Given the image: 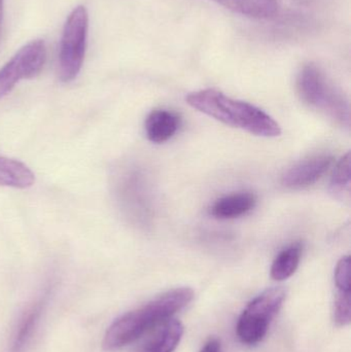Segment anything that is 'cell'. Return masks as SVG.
<instances>
[{
	"label": "cell",
	"mask_w": 351,
	"mask_h": 352,
	"mask_svg": "<svg viewBox=\"0 0 351 352\" xmlns=\"http://www.w3.org/2000/svg\"><path fill=\"white\" fill-rule=\"evenodd\" d=\"M194 298L190 287H177L120 316L107 329L103 339L104 351H115L139 339L150 329L172 318L187 307Z\"/></svg>",
	"instance_id": "1"
},
{
	"label": "cell",
	"mask_w": 351,
	"mask_h": 352,
	"mask_svg": "<svg viewBox=\"0 0 351 352\" xmlns=\"http://www.w3.org/2000/svg\"><path fill=\"white\" fill-rule=\"evenodd\" d=\"M188 104L216 121L238 128L262 138H278L282 134L280 124L259 107L235 100L214 89L190 93Z\"/></svg>",
	"instance_id": "2"
},
{
	"label": "cell",
	"mask_w": 351,
	"mask_h": 352,
	"mask_svg": "<svg viewBox=\"0 0 351 352\" xmlns=\"http://www.w3.org/2000/svg\"><path fill=\"white\" fill-rule=\"evenodd\" d=\"M297 92L301 100L325 113L342 126L350 127V111L343 93L315 64H307L297 76Z\"/></svg>",
	"instance_id": "3"
},
{
	"label": "cell",
	"mask_w": 351,
	"mask_h": 352,
	"mask_svg": "<svg viewBox=\"0 0 351 352\" xmlns=\"http://www.w3.org/2000/svg\"><path fill=\"white\" fill-rule=\"evenodd\" d=\"M286 298V289L271 287L251 300L237 322L236 333L239 340L247 345L261 342L272 320L282 309Z\"/></svg>",
	"instance_id": "4"
},
{
	"label": "cell",
	"mask_w": 351,
	"mask_h": 352,
	"mask_svg": "<svg viewBox=\"0 0 351 352\" xmlns=\"http://www.w3.org/2000/svg\"><path fill=\"white\" fill-rule=\"evenodd\" d=\"M88 28V12L84 6H78L66 20L60 43L59 76L63 82H71L82 69Z\"/></svg>",
	"instance_id": "5"
},
{
	"label": "cell",
	"mask_w": 351,
	"mask_h": 352,
	"mask_svg": "<svg viewBox=\"0 0 351 352\" xmlns=\"http://www.w3.org/2000/svg\"><path fill=\"white\" fill-rule=\"evenodd\" d=\"M47 60V47L41 39L22 47L0 69V99L8 94L20 80L38 76Z\"/></svg>",
	"instance_id": "6"
},
{
	"label": "cell",
	"mask_w": 351,
	"mask_h": 352,
	"mask_svg": "<svg viewBox=\"0 0 351 352\" xmlns=\"http://www.w3.org/2000/svg\"><path fill=\"white\" fill-rule=\"evenodd\" d=\"M333 158L328 155H317L304 159L284 173L282 184L292 190L308 188L321 179L331 166Z\"/></svg>",
	"instance_id": "7"
},
{
	"label": "cell",
	"mask_w": 351,
	"mask_h": 352,
	"mask_svg": "<svg viewBox=\"0 0 351 352\" xmlns=\"http://www.w3.org/2000/svg\"><path fill=\"white\" fill-rule=\"evenodd\" d=\"M181 126V118L167 109L152 111L146 121V138L152 144H164L174 136Z\"/></svg>",
	"instance_id": "8"
},
{
	"label": "cell",
	"mask_w": 351,
	"mask_h": 352,
	"mask_svg": "<svg viewBox=\"0 0 351 352\" xmlns=\"http://www.w3.org/2000/svg\"><path fill=\"white\" fill-rule=\"evenodd\" d=\"M257 199L249 192L227 195L212 205L210 213L218 219H232L247 214L255 207Z\"/></svg>",
	"instance_id": "9"
},
{
	"label": "cell",
	"mask_w": 351,
	"mask_h": 352,
	"mask_svg": "<svg viewBox=\"0 0 351 352\" xmlns=\"http://www.w3.org/2000/svg\"><path fill=\"white\" fill-rule=\"evenodd\" d=\"M45 306V300H41V301L33 304L23 314L18 327H16L14 337H12L10 352H25L26 351L27 346L32 340L33 335L38 326Z\"/></svg>",
	"instance_id": "10"
},
{
	"label": "cell",
	"mask_w": 351,
	"mask_h": 352,
	"mask_svg": "<svg viewBox=\"0 0 351 352\" xmlns=\"http://www.w3.org/2000/svg\"><path fill=\"white\" fill-rule=\"evenodd\" d=\"M183 335V324L175 318H169L161 324L154 337L144 345L142 352H173L179 346Z\"/></svg>",
	"instance_id": "11"
},
{
	"label": "cell",
	"mask_w": 351,
	"mask_h": 352,
	"mask_svg": "<svg viewBox=\"0 0 351 352\" xmlns=\"http://www.w3.org/2000/svg\"><path fill=\"white\" fill-rule=\"evenodd\" d=\"M34 182V173L24 163L0 157V186L27 188L33 186Z\"/></svg>",
	"instance_id": "12"
},
{
	"label": "cell",
	"mask_w": 351,
	"mask_h": 352,
	"mask_svg": "<svg viewBox=\"0 0 351 352\" xmlns=\"http://www.w3.org/2000/svg\"><path fill=\"white\" fill-rule=\"evenodd\" d=\"M220 6L242 16L253 19L274 16L278 10V0H214Z\"/></svg>",
	"instance_id": "13"
},
{
	"label": "cell",
	"mask_w": 351,
	"mask_h": 352,
	"mask_svg": "<svg viewBox=\"0 0 351 352\" xmlns=\"http://www.w3.org/2000/svg\"><path fill=\"white\" fill-rule=\"evenodd\" d=\"M302 256V245L299 243L293 244L290 248L282 250L271 266L272 278L276 281H284L290 278L298 269Z\"/></svg>",
	"instance_id": "14"
},
{
	"label": "cell",
	"mask_w": 351,
	"mask_h": 352,
	"mask_svg": "<svg viewBox=\"0 0 351 352\" xmlns=\"http://www.w3.org/2000/svg\"><path fill=\"white\" fill-rule=\"evenodd\" d=\"M350 153L340 159L330 180L329 190L335 198L342 199L350 192Z\"/></svg>",
	"instance_id": "15"
},
{
	"label": "cell",
	"mask_w": 351,
	"mask_h": 352,
	"mask_svg": "<svg viewBox=\"0 0 351 352\" xmlns=\"http://www.w3.org/2000/svg\"><path fill=\"white\" fill-rule=\"evenodd\" d=\"M333 314L334 322L338 327H346L350 324V293L337 291L335 302H334Z\"/></svg>",
	"instance_id": "16"
},
{
	"label": "cell",
	"mask_w": 351,
	"mask_h": 352,
	"mask_svg": "<svg viewBox=\"0 0 351 352\" xmlns=\"http://www.w3.org/2000/svg\"><path fill=\"white\" fill-rule=\"evenodd\" d=\"M335 285L337 291L350 293V256H343L335 269Z\"/></svg>",
	"instance_id": "17"
},
{
	"label": "cell",
	"mask_w": 351,
	"mask_h": 352,
	"mask_svg": "<svg viewBox=\"0 0 351 352\" xmlns=\"http://www.w3.org/2000/svg\"><path fill=\"white\" fill-rule=\"evenodd\" d=\"M200 352H220V343L218 339H210Z\"/></svg>",
	"instance_id": "18"
},
{
	"label": "cell",
	"mask_w": 351,
	"mask_h": 352,
	"mask_svg": "<svg viewBox=\"0 0 351 352\" xmlns=\"http://www.w3.org/2000/svg\"><path fill=\"white\" fill-rule=\"evenodd\" d=\"M2 14H3V0H0V24H1Z\"/></svg>",
	"instance_id": "19"
}]
</instances>
